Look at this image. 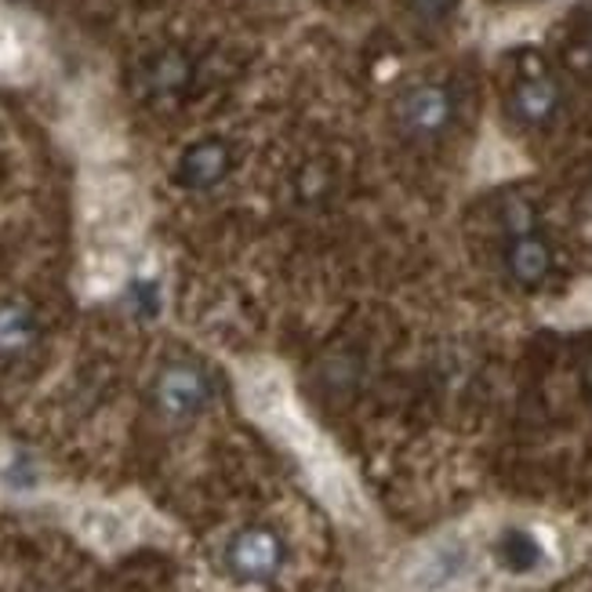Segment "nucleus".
Listing matches in <instances>:
<instances>
[{"label": "nucleus", "instance_id": "f257e3e1", "mask_svg": "<svg viewBox=\"0 0 592 592\" xmlns=\"http://www.w3.org/2000/svg\"><path fill=\"white\" fill-rule=\"evenodd\" d=\"M240 389H244V403L254 414V422H262L269 433L277 440H284L288 448L299 454V462L305 469L309 483H313V491L320 494V502L345 520H360L363 502H360L353 476H349L345 465L334 459L328 440L302 419L284 374L277 368H251L244 374V382H240Z\"/></svg>", "mask_w": 592, "mask_h": 592}, {"label": "nucleus", "instance_id": "f03ea898", "mask_svg": "<svg viewBox=\"0 0 592 592\" xmlns=\"http://www.w3.org/2000/svg\"><path fill=\"white\" fill-rule=\"evenodd\" d=\"M473 571V549L465 538H440L414 560L411 568V589L414 592H451L462 585Z\"/></svg>", "mask_w": 592, "mask_h": 592}, {"label": "nucleus", "instance_id": "7ed1b4c3", "mask_svg": "<svg viewBox=\"0 0 592 592\" xmlns=\"http://www.w3.org/2000/svg\"><path fill=\"white\" fill-rule=\"evenodd\" d=\"M73 528L91 549L120 553L134 542V520L117 505H80L73 513Z\"/></svg>", "mask_w": 592, "mask_h": 592}, {"label": "nucleus", "instance_id": "20e7f679", "mask_svg": "<svg viewBox=\"0 0 592 592\" xmlns=\"http://www.w3.org/2000/svg\"><path fill=\"white\" fill-rule=\"evenodd\" d=\"M91 230L99 237V248H124L142 230V208L131 190L120 185V193H102L99 211L91 214Z\"/></svg>", "mask_w": 592, "mask_h": 592}, {"label": "nucleus", "instance_id": "39448f33", "mask_svg": "<svg viewBox=\"0 0 592 592\" xmlns=\"http://www.w3.org/2000/svg\"><path fill=\"white\" fill-rule=\"evenodd\" d=\"M225 560H230L233 574L251 578V582H262V578H273L280 571L284 549H280V538L273 531L254 528V531H244V534L233 538Z\"/></svg>", "mask_w": 592, "mask_h": 592}, {"label": "nucleus", "instance_id": "423d86ee", "mask_svg": "<svg viewBox=\"0 0 592 592\" xmlns=\"http://www.w3.org/2000/svg\"><path fill=\"white\" fill-rule=\"evenodd\" d=\"M451 96L437 84H422V88H411L408 96L400 99V120L403 128H408L411 134H422V139H429V134H440L443 128L451 124Z\"/></svg>", "mask_w": 592, "mask_h": 592}, {"label": "nucleus", "instance_id": "0eeeda50", "mask_svg": "<svg viewBox=\"0 0 592 592\" xmlns=\"http://www.w3.org/2000/svg\"><path fill=\"white\" fill-rule=\"evenodd\" d=\"M157 400L168 414H174V419H185V414L204 408V400H208L204 374L193 371V368L164 371V379H160V385H157Z\"/></svg>", "mask_w": 592, "mask_h": 592}, {"label": "nucleus", "instance_id": "6e6552de", "mask_svg": "<svg viewBox=\"0 0 592 592\" xmlns=\"http://www.w3.org/2000/svg\"><path fill=\"white\" fill-rule=\"evenodd\" d=\"M556 106H560V88L549 77L520 80V84L513 88V96H509V113L528 128L545 124V120L556 113Z\"/></svg>", "mask_w": 592, "mask_h": 592}, {"label": "nucleus", "instance_id": "1a4fd4ad", "mask_svg": "<svg viewBox=\"0 0 592 592\" xmlns=\"http://www.w3.org/2000/svg\"><path fill=\"white\" fill-rule=\"evenodd\" d=\"M225 171H230V150L222 142H197L182 157V182L193 185V190H208Z\"/></svg>", "mask_w": 592, "mask_h": 592}, {"label": "nucleus", "instance_id": "9d476101", "mask_svg": "<svg viewBox=\"0 0 592 592\" xmlns=\"http://www.w3.org/2000/svg\"><path fill=\"white\" fill-rule=\"evenodd\" d=\"M494 553H498V560H502V568L513 571V574H531V571H538L545 563L542 542H538L531 531H520V528L502 531V538H498V545H494Z\"/></svg>", "mask_w": 592, "mask_h": 592}, {"label": "nucleus", "instance_id": "9b49d317", "mask_svg": "<svg viewBox=\"0 0 592 592\" xmlns=\"http://www.w3.org/2000/svg\"><path fill=\"white\" fill-rule=\"evenodd\" d=\"M190 73H193V66L182 51H164V56H157L146 66L142 80L150 96H179V91L190 84Z\"/></svg>", "mask_w": 592, "mask_h": 592}, {"label": "nucleus", "instance_id": "f8f14e48", "mask_svg": "<svg viewBox=\"0 0 592 592\" xmlns=\"http://www.w3.org/2000/svg\"><path fill=\"white\" fill-rule=\"evenodd\" d=\"M509 273H513L520 284H538L549 273V248L538 237H516L513 248H509Z\"/></svg>", "mask_w": 592, "mask_h": 592}, {"label": "nucleus", "instance_id": "ddd939ff", "mask_svg": "<svg viewBox=\"0 0 592 592\" xmlns=\"http://www.w3.org/2000/svg\"><path fill=\"white\" fill-rule=\"evenodd\" d=\"M26 342H30V317L19 309H0V353L22 349Z\"/></svg>", "mask_w": 592, "mask_h": 592}, {"label": "nucleus", "instance_id": "4468645a", "mask_svg": "<svg viewBox=\"0 0 592 592\" xmlns=\"http://www.w3.org/2000/svg\"><path fill=\"white\" fill-rule=\"evenodd\" d=\"M568 62L578 73H592V30H585L582 37L568 48Z\"/></svg>", "mask_w": 592, "mask_h": 592}, {"label": "nucleus", "instance_id": "2eb2a0df", "mask_svg": "<svg viewBox=\"0 0 592 592\" xmlns=\"http://www.w3.org/2000/svg\"><path fill=\"white\" fill-rule=\"evenodd\" d=\"M454 4L459 0H411V8H414V16L425 19V22H440V19H448Z\"/></svg>", "mask_w": 592, "mask_h": 592}, {"label": "nucleus", "instance_id": "dca6fc26", "mask_svg": "<svg viewBox=\"0 0 592 592\" xmlns=\"http://www.w3.org/2000/svg\"><path fill=\"white\" fill-rule=\"evenodd\" d=\"M589 389H592V363H589Z\"/></svg>", "mask_w": 592, "mask_h": 592}]
</instances>
